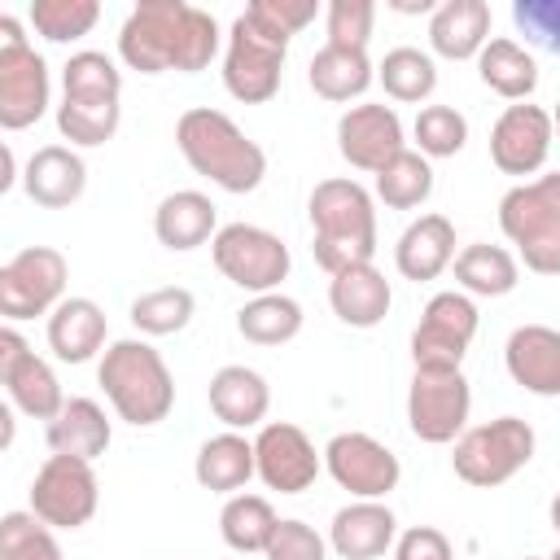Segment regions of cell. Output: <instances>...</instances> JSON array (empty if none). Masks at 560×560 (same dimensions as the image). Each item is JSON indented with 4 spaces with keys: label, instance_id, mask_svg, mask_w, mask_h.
I'll use <instances>...</instances> for the list:
<instances>
[{
    "label": "cell",
    "instance_id": "484cf974",
    "mask_svg": "<svg viewBox=\"0 0 560 560\" xmlns=\"http://www.w3.org/2000/svg\"><path fill=\"white\" fill-rule=\"evenodd\" d=\"M219 223H214V201L197 188H179V192H166L153 210V236L175 249V254H188L206 241H214Z\"/></svg>",
    "mask_w": 560,
    "mask_h": 560
},
{
    "label": "cell",
    "instance_id": "f907efd6",
    "mask_svg": "<svg viewBox=\"0 0 560 560\" xmlns=\"http://www.w3.org/2000/svg\"><path fill=\"white\" fill-rule=\"evenodd\" d=\"M547 516H551V529H556V534H560V494H556V499H551V508H547Z\"/></svg>",
    "mask_w": 560,
    "mask_h": 560
},
{
    "label": "cell",
    "instance_id": "44dd1931",
    "mask_svg": "<svg viewBox=\"0 0 560 560\" xmlns=\"http://www.w3.org/2000/svg\"><path fill=\"white\" fill-rule=\"evenodd\" d=\"M22 188L35 206L44 210H66L83 197L88 188V166L70 144H44L31 153L26 171H22Z\"/></svg>",
    "mask_w": 560,
    "mask_h": 560
},
{
    "label": "cell",
    "instance_id": "f5cc1de1",
    "mask_svg": "<svg viewBox=\"0 0 560 560\" xmlns=\"http://www.w3.org/2000/svg\"><path fill=\"white\" fill-rule=\"evenodd\" d=\"M547 560H560V547H556V551H551V556H547Z\"/></svg>",
    "mask_w": 560,
    "mask_h": 560
},
{
    "label": "cell",
    "instance_id": "db71d44e",
    "mask_svg": "<svg viewBox=\"0 0 560 560\" xmlns=\"http://www.w3.org/2000/svg\"><path fill=\"white\" fill-rule=\"evenodd\" d=\"M525 560H538V556H525Z\"/></svg>",
    "mask_w": 560,
    "mask_h": 560
},
{
    "label": "cell",
    "instance_id": "83f0119b",
    "mask_svg": "<svg viewBox=\"0 0 560 560\" xmlns=\"http://www.w3.org/2000/svg\"><path fill=\"white\" fill-rule=\"evenodd\" d=\"M105 311L92 298H66L52 315H48V346L61 363H88L101 346H105Z\"/></svg>",
    "mask_w": 560,
    "mask_h": 560
},
{
    "label": "cell",
    "instance_id": "8d00e7d4",
    "mask_svg": "<svg viewBox=\"0 0 560 560\" xmlns=\"http://www.w3.org/2000/svg\"><path fill=\"white\" fill-rule=\"evenodd\" d=\"M118 122H122V105L118 101H74V96H61V105H57V131L70 144H83V149H96V144L114 140Z\"/></svg>",
    "mask_w": 560,
    "mask_h": 560
},
{
    "label": "cell",
    "instance_id": "4dcf8cb0",
    "mask_svg": "<svg viewBox=\"0 0 560 560\" xmlns=\"http://www.w3.org/2000/svg\"><path fill=\"white\" fill-rule=\"evenodd\" d=\"M477 74L490 92H499L503 101H525L534 88H538V61L529 48H521L516 39H490L477 57Z\"/></svg>",
    "mask_w": 560,
    "mask_h": 560
},
{
    "label": "cell",
    "instance_id": "ab89813d",
    "mask_svg": "<svg viewBox=\"0 0 560 560\" xmlns=\"http://www.w3.org/2000/svg\"><path fill=\"white\" fill-rule=\"evenodd\" d=\"M0 560H61V542L52 538V525H44L35 512H4Z\"/></svg>",
    "mask_w": 560,
    "mask_h": 560
},
{
    "label": "cell",
    "instance_id": "d6986e66",
    "mask_svg": "<svg viewBox=\"0 0 560 560\" xmlns=\"http://www.w3.org/2000/svg\"><path fill=\"white\" fill-rule=\"evenodd\" d=\"M503 363L521 389L538 398H556L560 394V328H547V324L512 328L503 346Z\"/></svg>",
    "mask_w": 560,
    "mask_h": 560
},
{
    "label": "cell",
    "instance_id": "2e32d148",
    "mask_svg": "<svg viewBox=\"0 0 560 560\" xmlns=\"http://www.w3.org/2000/svg\"><path fill=\"white\" fill-rule=\"evenodd\" d=\"M556 127L542 105H508L490 127V162L503 175H538L547 166Z\"/></svg>",
    "mask_w": 560,
    "mask_h": 560
},
{
    "label": "cell",
    "instance_id": "f1b7e54d",
    "mask_svg": "<svg viewBox=\"0 0 560 560\" xmlns=\"http://www.w3.org/2000/svg\"><path fill=\"white\" fill-rule=\"evenodd\" d=\"M192 477L214 490V494H236L249 477H258V459H254V442L241 438L236 429L214 433L201 442L197 459H192Z\"/></svg>",
    "mask_w": 560,
    "mask_h": 560
},
{
    "label": "cell",
    "instance_id": "74e56055",
    "mask_svg": "<svg viewBox=\"0 0 560 560\" xmlns=\"http://www.w3.org/2000/svg\"><path fill=\"white\" fill-rule=\"evenodd\" d=\"M192 311H197V298L184 284H162V289H149L131 302V324L144 337H171V332L188 328Z\"/></svg>",
    "mask_w": 560,
    "mask_h": 560
},
{
    "label": "cell",
    "instance_id": "60d3db41",
    "mask_svg": "<svg viewBox=\"0 0 560 560\" xmlns=\"http://www.w3.org/2000/svg\"><path fill=\"white\" fill-rule=\"evenodd\" d=\"M101 18L96 0H35L31 4V26L48 39V44H70L83 39Z\"/></svg>",
    "mask_w": 560,
    "mask_h": 560
},
{
    "label": "cell",
    "instance_id": "7dc6e473",
    "mask_svg": "<svg viewBox=\"0 0 560 560\" xmlns=\"http://www.w3.org/2000/svg\"><path fill=\"white\" fill-rule=\"evenodd\" d=\"M394 560H455L451 551V538L433 525H411L398 534L394 542Z\"/></svg>",
    "mask_w": 560,
    "mask_h": 560
},
{
    "label": "cell",
    "instance_id": "8992f818",
    "mask_svg": "<svg viewBox=\"0 0 560 560\" xmlns=\"http://www.w3.org/2000/svg\"><path fill=\"white\" fill-rule=\"evenodd\" d=\"M534 446H538V438H534L529 420L499 416V420L477 424V429H464L455 438L451 468H455L459 481H468L477 490H490V486L512 481L534 459Z\"/></svg>",
    "mask_w": 560,
    "mask_h": 560
},
{
    "label": "cell",
    "instance_id": "30bf717a",
    "mask_svg": "<svg viewBox=\"0 0 560 560\" xmlns=\"http://www.w3.org/2000/svg\"><path fill=\"white\" fill-rule=\"evenodd\" d=\"M284 52L289 39L267 35L249 13H241L232 22L228 35V52H223V88L241 101V105H262L280 92V74H284Z\"/></svg>",
    "mask_w": 560,
    "mask_h": 560
},
{
    "label": "cell",
    "instance_id": "bcb514c9",
    "mask_svg": "<svg viewBox=\"0 0 560 560\" xmlns=\"http://www.w3.org/2000/svg\"><path fill=\"white\" fill-rule=\"evenodd\" d=\"M262 556L267 560H328V542L306 521H280Z\"/></svg>",
    "mask_w": 560,
    "mask_h": 560
},
{
    "label": "cell",
    "instance_id": "e0dca14e",
    "mask_svg": "<svg viewBox=\"0 0 560 560\" xmlns=\"http://www.w3.org/2000/svg\"><path fill=\"white\" fill-rule=\"evenodd\" d=\"M254 459H258V477L267 490H280V494H302L315 486L319 477V455H315V442L289 424V420H267L254 438Z\"/></svg>",
    "mask_w": 560,
    "mask_h": 560
},
{
    "label": "cell",
    "instance_id": "836d02e7",
    "mask_svg": "<svg viewBox=\"0 0 560 560\" xmlns=\"http://www.w3.org/2000/svg\"><path fill=\"white\" fill-rule=\"evenodd\" d=\"M280 516L262 494H228L223 512H219V534L232 551L249 556V551H267L271 534H276Z\"/></svg>",
    "mask_w": 560,
    "mask_h": 560
},
{
    "label": "cell",
    "instance_id": "cb8c5ba5",
    "mask_svg": "<svg viewBox=\"0 0 560 560\" xmlns=\"http://www.w3.org/2000/svg\"><path fill=\"white\" fill-rule=\"evenodd\" d=\"M490 44V4L486 0H442L429 18V48L446 61L481 57Z\"/></svg>",
    "mask_w": 560,
    "mask_h": 560
},
{
    "label": "cell",
    "instance_id": "b9f144b4",
    "mask_svg": "<svg viewBox=\"0 0 560 560\" xmlns=\"http://www.w3.org/2000/svg\"><path fill=\"white\" fill-rule=\"evenodd\" d=\"M411 131L424 158H455L468 144V118L455 105H424Z\"/></svg>",
    "mask_w": 560,
    "mask_h": 560
},
{
    "label": "cell",
    "instance_id": "ffe728a7",
    "mask_svg": "<svg viewBox=\"0 0 560 560\" xmlns=\"http://www.w3.org/2000/svg\"><path fill=\"white\" fill-rule=\"evenodd\" d=\"M394 542H398V521L381 499H354L328 525V547L341 560H376Z\"/></svg>",
    "mask_w": 560,
    "mask_h": 560
},
{
    "label": "cell",
    "instance_id": "e575fe53",
    "mask_svg": "<svg viewBox=\"0 0 560 560\" xmlns=\"http://www.w3.org/2000/svg\"><path fill=\"white\" fill-rule=\"evenodd\" d=\"M429 192H433V166L420 149H402L394 162L376 171V197L389 210H416L429 201Z\"/></svg>",
    "mask_w": 560,
    "mask_h": 560
},
{
    "label": "cell",
    "instance_id": "d4e9b609",
    "mask_svg": "<svg viewBox=\"0 0 560 560\" xmlns=\"http://www.w3.org/2000/svg\"><path fill=\"white\" fill-rule=\"evenodd\" d=\"M389 302H394V289L372 262L346 267L328 280V306L350 328H376L389 315Z\"/></svg>",
    "mask_w": 560,
    "mask_h": 560
},
{
    "label": "cell",
    "instance_id": "1f68e13d",
    "mask_svg": "<svg viewBox=\"0 0 560 560\" xmlns=\"http://www.w3.org/2000/svg\"><path fill=\"white\" fill-rule=\"evenodd\" d=\"M306 79H311V88H315V96H324V101H350V96H363L368 88H372V61H368V52H354V48H332V44H324L315 57H311V70H306Z\"/></svg>",
    "mask_w": 560,
    "mask_h": 560
},
{
    "label": "cell",
    "instance_id": "7402d4cb",
    "mask_svg": "<svg viewBox=\"0 0 560 560\" xmlns=\"http://www.w3.org/2000/svg\"><path fill=\"white\" fill-rule=\"evenodd\" d=\"M455 262V223L446 214H420L394 245V267L402 280H438Z\"/></svg>",
    "mask_w": 560,
    "mask_h": 560
},
{
    "label": "cell",
    "instance_id": "d6a6232c",
    "mask_svg": "<svg viewBox=\"0 0 560 560\" xmlns=\"http://www.w3.org/2000/svg\"><path fill=\"white\" fill-rule=\"evenodd\" d=\"M302 306L289 293H258L236 311V332L254 346H284L302 332Z\"/></svg>",
    "mask_w": 560,
    "mask_h": 560
},
{
    "label": "cell",
    "instance_id": "603a6c76",
    "mask_svg": "<svg viewBox=\"0 0 560 560\" xmlns=\"http://www.w3.org/2000/svg\"><path fill=\"white\" fill-rule=\"evenodd\" d=\"M210 411L228 424V429H262L267 420V407H271V389L262 381V372L245 368V363H228L210 376Z\"/></svg>",
    "mask_w": 560,
    "mask_h": 560
},
{
    "label": "cell",
    "instance_id": "3957f363",
    "mask_svg": "<svg viewBox=\"0 0 560 560\" xmlns=\"http://www.w3.org/2000/svg\"><path fill=\"white\" fill-rule=\"evenodd\" d=\"M311 249H315V262L337 276L346 267H363L372 262L376 254V210H372V192L346 175H332V179H319L311 188Z\"/></svg>",
    "mask_w": 560,
    "mask_h": 560
},
{
    "label": "cell",
    "instance_id": "ac0fdd59",
    "mask_svg": "<svg viewBox=\"0 0 560 560\" xmlns=\"http://www.w3.org/2000/svg\"><path fill=\"white\" fill-rule=\"evenodd\" d=\"M402 118L389 105H350L337 118V153L354 171H381L402 153Z\"/></svg>",
    "mask_w": 560,
    "mask_h": 560
},
{
    "label": "cell",
    "instance_id": "5bb4252c",
    "mask_svg": "<svg viewBox=\"0 0 560 560\" xmlns=\"http://www.w3.org/2000/svg\"><path fill=\"white\" fill-rule=\"evenodd\" d=\"M0 385L9 402L31 420H57V411L66 407L57 372L26 346V337L13 324L0 328Z\"/></svg>",
    "mask_w": 560,
    "mask_h": 560
},
{
    "label": "cell",
    "instance_id": "f35d334b",
    "mask_svg": "<svg viewBox=\"0 0 560 560\" xmlns=\"http://www.w3.org/2000/svg\"><path fill=\"white\" fill-rule=\"evenodd\" d=\"M61 88L74 101H118L122 96V74L105 52L83 48L61 66Z\"/></svg>",
    "mask_w": 560,
    "mask_h": 560
},
{
    "label": "cell",
    "instance_id": "816d5d0a",
    "mask_svg": "<svg viewBox=\"0 0 560 560\" xmlns=\"http://www.w3.org/2000/svg\"><path fill=\"white\" fill-rule=\"evenodd\" d=\"M551 127L560 131V101H556V109H551Z\"/></svg>",
    "mask_w": 560,
    "mask_h": 560
},
{
    "label": "cell",
    "instance_id": "7c38bea8",
    "mask_svg": "<svg viewBox=\"0 0 560 560\" xmlns=\"http://www.w3.org/2000/svg\"><path fill=\"white\" fill-rule=\"evenodd\" d=\"M101 486L88 459L48 455L31 481V512L52 529H79L96 516Z\"/></svg>",
    "mask_w": 560,
    "mask_h": 560
},
{
    "label": "cell",
    "instance_id": "ba28073f",
    "mask_svg": "<svg viewBox=\"0 0 560 560\" xmlns=\"http://www.w3.org/2000/svg\"><path fill=\"white\" fill-rule=\"evenodd\" d=\"M210 258L223 271V280H232L236 289H245L254 298L258 293H276L280 280L289 276V262H293L289 245L276 232L258 228V223H228V228H219L214 241H210Z\"/></svg>",
    "mask_w": 560,
    "mask_h": 560
},
{
    "label": "cell",
    "instance_id": "681fc988",
    "mask_svg": "<svg viewBox=\"0 0 560 560\" xmlns=\"http://www.w3.org/2000/svg\"><path fill=\"white\" fill-rule=\"evenodd\" d=\"M0 158H4V175H0V192H9V188H13V149L4 144V153H0Z\"/></svg>",
    "mask_w": 560,
    "mask_h": 560
},
{
    "label": "cell",
    "instance_id": "7bdbcfd3",
    "mask_svg": "<svg viewBox=\"0 0 560 560\" xmlns=\"http://www.w3.org/2000/svg\"><path fill=\"white\" fill-rule=\"evenodd\" d=\"M372 22H376V4L372 0H328V44L332 48L368 52Z\"/></svg>",
    "mask_w": 560,
    "mask_h": 560
},
{
    "label": "cell",
    "instance_id": "d590c367",
    "mask_svg": "<svg viewBox=\"0 0 560 560\" xmlns=\"http://www.w3.org/2000/svg\"><path fill=\"white\" fill-rule=\"evenodd\" d=\"M376 79L385 88V96L402 101V105H416V101H429L433 88H438V66L429 52L420 48H389L385 61L376 66Z\"/></svg>",
    "mask_w": 560,
    "mask_h": 560
},
{
    "label": "cell",
    "instance_id": "9c48e42d",
    "mask_svg": "<svg viewBox=\"0 0 560 560\" xmlns=\"http://www.w3.org/2000/svg\"><path fill=\"white\" fill-rule=\"evenodd\" d=\"M70 262L52 245H26L0 267V315L9 324L52 315L66 302Z\"/></svg>",
    "mask_w": 560,
    "mask_h": 560
},
{
    "label": "cell",
    "instance_id": "52a82bcc",
    "mask_svg": "<svg viewBox=\"0 0 560 560\" xmlns=\"http://www.w3.org/2000/svg\"><path fill=\"white\" fill-rule=\"evenodd\" d=\"M48 109V66L22 35L18 18H0V127L22 131Z\"/></svg>",
    "mask_w": 560,
    "mask_h": 560
},
{
    "label": "cell",
    "instance_id": "5b68a950",
    "mask_svg": "<svg viewBox=\"0 0 560 560\" xmlns=\"http://www.w3.org/2000/svg\"><path fill=\"white\" fill-rule=\"evenodd\" d=\"M499 228L529 271L560 276V171L508 188L499 201Z\"/></svg>",
    "mask_w": 560,
    "mask_h": 560
},
{
    "label": "cell",
    "instance_id": "4fadbf2b",
    "mask_svg": "<svg viewBox=\"0 0 560 560\" xmlns=\"http://www.w3.org/2000/svg\"><path fill=\"white\" fill-rule=\"evenodd\" d=\"M472 411V389L464 372H416L407 389V424L420 442L446 446L464 433Z\"/></svg>",
    "mask_w": 560,
    "mask_h": 560
},
{
    "label": "cell",
    "instance_id": "7a4b0ae2",
    "mask_svg": "<svg viewBox=\"0 0 560 560\" xmlns=\"http://www.w3.org/2000/svg\"><path fill=\"white\" fill-rule=\"evenodd\" d=\"M175 144L184 162L210 184H219L223 192H254L267 175V153L223 109H210V105L184 109L175 122Z\"/></svg>",
    "mask_w": 560,
    "mask_h": 560
},
{
    "label": "cell",
    "instance_id": "ee69618b",
    "mask_svg": "<svg viewBox=\"0 0 560 560\" xmlns=\"http://www.w3.org/2000/svg\"><path fill=\"white\" fill-rule=\"evenodd\" d=\"M245 13H249L267 35L293 39L298 31H306V26L315 22L319 4H315V0H254V4H245Z\"/></svg>",
    "mask_w": 560,
    "mask_h": 560
},
{
    "label": "cell",
    "instance_id": "6da1fadb",
    "mask_svg": "<svg viewBox=\"0 0 560 560\" xmlns=\"http://www.w3.org/2000/svg\"><path fill=\"white\" fill-rule=\"evenodd\" d=\"M219 52V22L184 0H140L122 31H118V57L140 74H197Z\"/></svg>",
    "mask_w": 560,
    "mask_h": 560
},
{
    "label": "cell",
    "instance_id": "f6af8a7d",
    "mask_svg": "<svg viewBox=\"0 0 560 560\" xmlns=\"http://www.w3.org/2000/svg\"><path fill=\"white\" fill-rule=\"evenodd\" d=\"M512 22L529 44L560 57V0H516Z\"/></svg>",
    "mask_w": 560,
    "mask_h": 560
},
{
    "label": "cell",
    "instance_id": "9a60e30c",
    "mask_svg": "<svg viewBox=\"0 0 560 560\" xmlns=\"http://www.w3.org/2000/svg\"><path fill=\"white\" fill-rule=\"evenodd\" d=\"M324 468L354 499H385L402 477L398 455L372 433H337L324 446Z\"/></svg>",
    "mask_w": 560,
    "mask_h": 560
},
{
    "label": "cell",
    "instance_id": "4316f807",
    "mask_svg": "<svg viewBox=\"0 0 560 560\" xmlns=\"http://www.w3.org/2000/svg\"><path fill=\"white\" fill-rule=\"evenodd\" d=\"M109 420L96 398H66L57 420H48V446L52 455H74V459H101L109 451Z\"/></svg>",
    "mask_w": 560,
    "mask_h": 560
},
{
    "label": "cell",
    "instance_id": "c3c4849f",
    "mask_svg": "<svg viewBox=\"0 0 560 560\" xmlns=\"http://www.w3.org/2000/svg\"><path fill=\"white\" fill-rule=\"evenodd\" d=\"M394 9H398V13H429V18H433L438 4H429V0H394Z\"/></svg>",
    "mask_w": 560,
    "mask_h": 560
},
{
    "label": "cell",
    "instance_id": "277c9868",
    "mask_svg": "<svg viewBox=\"0 0 560 560\" xmlns=\"http://www.w3.org/2000/svg\"><path fill=\"white\" fill-rule=\"evenodd\" d=\"M96 385L105 389L118 420H127L136 429H149V424L166 420L171 407H175V381H171L166 359L149 341H136V337L114 341L101 354Z\"/></svg>",
    "mask_w": 560,
    "mask_h": 560
},
{
    "label": "cell",
    "instance_id": "f546056e",
    "mask_svg": "<svg viewBox=\"0 0 560 560\" xmlns=\"http://www.w3.org/2000/svg\"><path fill=\"white\" fill-rule=\"evenodd\" d=\"M451 267H455V284L472 298H503L521 280V262L503 245H486V241L464 245Z\"/></svg>",
    "mask_w": 560,
    "mask_h": 560
},
{
    "label": "cell",
    "instance_id": "8fae6325",
    "mask_svg": "<svg viewBox=\"0 0 560 560\" xmlns=\"http://www.w3.org/2000/svg\"><path fill=\"white\" fill-rule=\"evenodd\" d=\"M477 337V306L468 293H433L420 311V324L411 332V363L416 372H459L468 346Z\"/></svg>",
    "mask_w": 560,
    "mask_h": 560
}]
</instances>
